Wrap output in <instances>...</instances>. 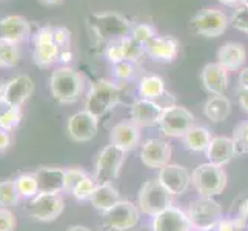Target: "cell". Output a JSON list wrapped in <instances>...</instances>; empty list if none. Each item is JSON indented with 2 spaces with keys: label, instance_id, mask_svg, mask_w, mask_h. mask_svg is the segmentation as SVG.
Here are the masks:
<instances>
[{
  "label": "cell",
  "instance_id": "1",
  "mask_svg": "<svg viewBox=\"0 0 248 231\" xmlns=\"http://www.w3.org/2000/svg\"><path fill=\"white\" fill-rule=\"evenodd\" d=\"M85 80L79 71L62 66L51 74L49 90L53 97L61 104H74L83 92Z\"/></svg>",
  "mask_w": 248,
  "mask_h": 231
},
{
  "label": "cell",
  "instance_id": "2",
  "mask_svg": "<svg viewBox=\"0 0 248 231\" xmlns=\"http://www.w3.org/2000/svg\"><path fill=\"white\" fill-rule=\"evenodd\" d=\"M121 96L122 88L117 83L111 80H97L91 85L88 91L87 100H85V109L99 119L121 102Z\"/></svg>",
  "mask_w": 248,
  "mask_h": 231
},
{
  "label": "cell",
  "instance_id": "3",
  "mask_svg": "<svg viewBox=\"0 0 248 231\" xmlns=\"http://www.w3.org/2000/svg\"><path fill=\"white\" fill-rule=\"evenodd\" d=\"M191 184L202 198L219 196L227 186V173L215 164H202L191 174Z\"/></svg>",
  "mask_w": 248,
  "mask_h": 231
},
{
  "label": "cell",
  "instance_id": "4",
  "mask_svg": "<svg viewBox=\"0 0 248 231\" xmlns=\"http://www.w3.org/2000/svg\"><path fill=\"white\" fill-rule=\"evenodd\" d=\"M173 205V194L157 179L147 181L139 191V210L155 217L159 213Z\"/></svg>",
  "mask_w": 248,
  "mask_h": 231
},
{
  "label": "cell",
  "instance_id": "5",
  "mask_svg": "<svg viewBox=\"0 0 248 231\" xmlns=\"http://www.w3.org/2000/svg\"><path fill=\"white\" fill-rule=\"evenodd\" d=\"M125 153L126 151L111 143L100 151L94 173V181L97 185H113L125 162Z\"/></svg>",
  "mask_w": 248,
  "mask_h": 231
},
{
  "label": "cell",
  "instance_id": "6",
  "mask_svg": "<svg viewBox=\"0 0 248 231\" xmlns=\"http://www.w3.org/2000/svg\"><path fill=\"white\" fill-rule=\"evenodd\" d=\"M186 215L190 217V222L194 230L211 231L222 220V208L211 198H201L190 203Z\"/></svg>",
  "mask_w": 248,
  "mask_h": 231
},
{
  "label": "cell",
  "instance_id": "7",
  "mask_svg": "<svg viewBox=\"0 0 248 231\" xmlns=\"http://www.w3.org/2000/svg\"><path fill=\"white\" fill-rule=\"evenodd\" d=\"M157 125L170 138H184L194 126V116L190 109L181 105H170L164 108Z\"/></svg>",
  "mask_w": 248,
  "mask_h": 231
},
{
  "label": "cell",
  "instance_id": "8",
  "mask_svg": "<svg viewBox=\"0 0 248 231\" xmlns=\"http://www.w3.org/2000/svg\"><path fill=\"white\" fill-rule=\"evenodd\" d=\"M62 54V48L54 40V28L44 27L39 30L34 39V63L39 66H51L59 61Z\"/></svg>",
  "mask_w": 248,
  "mask_h": 231
},
{
  "label": "cell",
  "instance_id": "9",
  "mask_svg": "<svg viewBox=\"0 0 248 231\" xmlns=\"http://www.w3.org/2000/svg\"><path fill=\"white\" fill-rule=\"evenodd\" d=\"M65 202L61 194H42L32 198L27 207L28 215L40 222H51L63 213Z\"/></svg>",
  "mask_w": 248,
  "mask_h": 231
},
{
  "label": "cell",
  "instance_id": "10",
  "mask_svg": "<svg viewBox=\"0 0 248 231\" xmlns=\"http://www.w3.org/2000/svg\"><path fill=\"white\" fill-rule=\"evenodd\" d=\"M228 15L217 8H207V10L196 14L191 20V25L196 32L205 37H217L228 27Z\"/></svg>",
  "mask_w": 248,
  "mask_h": 231
},
{
  "label": "cell",
  "instance_id": "11",
  "mask_svg": "<svg viewBox=\"0 0 248 231\" xmlns=\"http://www.w3.org/2000/svg\"><path fill=\"white\" fill-rule=\"evenodd\" d=\"M105 220L111 230L126 231L139 224L140 216L138 207L130 200L117 202L113 208L105 213Z\"/></svg>",
  "mask_w": 248,
  "mask_h": 231
},
{
  "label": "cell",
  "instance_id": "12",
  "mask_svg": "<svg viewBox=\"0 0 248 231\" xmlns=\"http://www.w3.org/2000/svg\"><path fill=\"white\" fill-rule=\"evenodd\" d=\"M68 133L71 139L76 142H88L94 136L97 134L99 130V119L88 113L87 109L79 111L68 119Z\"/></svg>",
  "mask_w": 248,
  "mask_h": 231
},
{
  "label": "cell",
  "instance_id": "13",
  "mask_svg": "<svg viewBox=\"0 0 248 231\" xmlns=\"http://www.w3.org/2000/svg\"><path fill=\"white\" fill-rule=\"evenodd\" d=\"M157 181L173 196H181L191 184V174L186 168L177 164H168L159 171Z\"/></svg>",
  "mask_w": 248,
  "mask_h": 231
},
{
  "label": "cell",
  "instance_id": "14",
  "mask_svg": "<svg viewBox=\"0 0 248 231\" xmlns=\"http://www.w3.org/2000/svg\"><path fill=\"white\" fill-rule=\"evenodd\" d=\"M34 90V82L31 76L19 74L5 83L3 102L10 107H22L30 99Z\"/></svg>",
  "mask_w": 248,
  "mask_h": 231
},
{
  "label": "cell",
  "instance_id": "15",
  "mask_svg": "<svg viewBox=\"0 0 248 231\" xmlns=\"http://www.w3.org/2000/svg\"><path fill=\"white\" fill-rule=\"evenodd\" d=\"M193 225L186 213L173 207L164 210L153 219V231H191Z\"/></svg>",
  "mask_w": 248,
  "mask_h": 231
},
{
  "label": "cell",
  "instance_id": "16",
  "mask_svg": "<svg viewBox=\"0 0 248 231\" xmlns=\"http://www.w3.org/2000/svg\"><path fill=\"white\" fill-rule=\"evenodd\" d=\"M140 159L145 167L162 169L170 164L171 147L170 143L162 139H150L143 143L140 151Z\"/></svg>",
  "mask_w": 248,
  "mask_h": 231
},
{
  "label": "cell",
  "instance_id": "17",
  "mask_svg": "<svg viewBox=\"0 0 248 231\" xmlns=\"http://www.w3.org/2000/svg\"><path fill=\"white\" fill-rule=\"evenodd\" d=\"M140 142V126L133 121H122L116 123L109 131V143L122 148L124 151H131Z\"/></svg>",
  "mask_w": 248,
  "mask_h": 231
},
{
  "label": "cell",
  "instance_id": "18",
  "mask_svg": "<svg viewBox=\"0 0 248 231\" xmlns=\"http://www.w3.org/2000/svg\"><path fill=\"white\" fill-rule=\"evenodd\" d=\"M143 49L153 61L170 63L179 54V40L173 36H156Z\"/></svg>",
  "mask_w": 248,
  "mask_h": 231
},
{
  "label": "cell",
  "instance_id": "19",
  "mask_svg": "<svg viewBox=\"0 0 248 231\" xmlns=\"http://www.w3.org/2000/svg\"><path fill=\"white\" fill-rule=\"evenodd\" d=\"M65 171L59 167H40L36 176L39 193L42 194H61L65 191Z\"/></svg>",
  "mask_w": 248,
  "mask_h": 231
},
{
  "label": "cell",
  "instance_id": "20",
  "mask_svg": "<svg viewBox=\"0 0 248 231\" xmlns=\"http://www.w3.org/2000/svg\"><path fill=\"white\" fill-rule=\"evenodd\" d=\"M165 107H160L155 100L139 99L131 105V121L138 126H153L159 123Z\"/></svg>",
  "mask_w": 248,
  "mask_h": 231
},
{
  "label": "cell",
  "instance_id": "21",
  "mask_svg": "<svg viewBox=\"0 0 248 231\" xmlns=\"http://www.w3.org/2000/svg\"><path fill=\"white\" fill-rule=\"evenodd\" d=\"M201 79L203 83V88L213 96L224 94L228 87V70L222 66L219 62L207 63L202 68Z\"/></svg>",
  "mask_w": 248,
  "mask_h": 231
},
{
  "label": "cell",
  "instance_id": "22",
  "mask_svg": "<svg viewBox=\"0 0 248 231\" xmlns=\"http://www.w3.org/2000/svg\"><path fill=\"white\" fill-rule=\"evenodd\" d=\"M31 32L30 22L22 15H6L0 19V37L20 44L27 40Z\"/></svg>",
  "mask_w": 248,
  "mask_h": 231
},
{
  "label": "cell",
  "instance_id": "23",
  "mask_svg": "<svg viewBox=\"0 0 248 231\" xmlns=\"http://www.w3.org/2000/svg\"><path fill=\"white\" fill-rule=\"evenodd\" d=\"M236 154L237 150L234 140L232 138H224V136L213 138L207 148V157L210 164H215L217 167L227 165L230 160H233V157H236Z\"/></svg>",
  "mask_w": 248,
  "mask_h": 231
},
{
  "label": "cell",
  "instance_id": "24",
  "mask_svg": "<svg viewBox=\"0 0 248 231\" xmlns=\"http://www.w3.org/2000/svg\"><path fill=\"white\" fill-rule=\"evenodd\" d=\"M247 61V49L237 42H227L217 51V62L228 71H236Z\"/></svg>",
  "mask_w": 248,
  "mask_h": 231
},
{
  "label": "cell",
  "instance_id": "25",
  "mask_svg": "<svg viewBox=\"0 0 248 231\" xmlns=\"http://www.w3.org/2000/svg\"><path fill=\"white\" fill-rule=\"evenodd\" d=\"M203 113L211 122H224L228 119L232 113V102L225 97L224 94H217V96H211L203 105Z\"/></svg>",
  "mask_w": 248,
  "mask_h": 231
},
{
  "label": "cell",
  "instance_id": "26",
  "mask_svg": "<svg viewBox=\"0 0 248 231\" xmlns=\"http://www.w3.org/2000/svg\"><path fill=\"white\" fill-rule=\"evenodd\" d=\"M90 202L97 211L105 215V213L113 208L117 202H121V198H119V193L113 185H97Z\"/></svg>",
  "mask_w": 248,
  "mask_h": 231
},
{
  "label": "cell",
  "instance_id": "27",
  "mask_svg": "<svg viewBox=\"0 0 248 231\" xmlns=\"http://www.w3.org/2000/svg\"><path fill=\"white\" fill-rule=\"evenodd\" d=\"M182 139H184L185 148L194 153H201V151H207L213 138H211V133L205 126H193Z\"/></svg>",
  "mask_w": 248,
  "mask_h": 231
},
{
  "label": "cell",
  "instance_id": "28",
  "mask_svg": "<svg viewBox=\"0 0 248 231\" xmlns=\"http://www.w3.org/2000/svg\"><path fill=\"white\" fill-rule=\"evenodd\" d=\"M165 94V82L156 74L143 76L139 80V96L147 100H156Z\"/></svg>",
  "mask_w": 248,
  "mask_h": 231
},
{
  "label": "cell",
  "instance_id": "29",
  "mask_svg": "<svg viewBox=\"0 0 248 231\" xmlns=\"http://www.w3.org/2000/svg\"><path fill=\"white\" fill-rule=\"evenodd\" d=\"M20 61V48L19 44L0 37V66L13 68Z\"/></svg>",
  "mask_w": 248,
  "mask_h": 231
},
{
  "label": "cell",
  "instance_id": "30",
  "mask_svg": "<svg viewBox=\"0 0 248 231\" xmlns=\"http://www.w3.org/2000/svg\"><path fill=\"white\" fill-rule=\"evenodd\" d=\"M20 200V194L17 191L16 179H3L0 181V208H11Z\"/></svg>",
  "mask_w": 248,
  "mask_h": 231
},
{
  "label": "cell",
  "instance_id": "31",
  "mask_svg": "<svg viewBox=\"0 0 248 231\" xmlns=\"http://www.w3.org/2000/svg\"><path fill=\"white\" fill-rule=\"evenodd\" d=\"M16 186L20 194V199H32L39 194V186L34 174H20L16 177Z\"/></svg>",
  "mask_w": 248,
  "mask_h": 231
},
{
  "label": "cell",
  "instance_id": "32",
  "mask_svg": "<svg viewBox=\"0 0 248 231\" xmlns=\"http://www.w3.org/2000/svg\"><path fill=\"white\" fill-rule=\"evenodd\" d=\"M20 121H22V109L19 107L6 105L0 111V128L8 133L19 126Z\"/></svg>",
  "mask_w": 248,
  "mask_h": 231
},
{
  "label": "cell",
  "instance_id": "33",
  "mask_svg": "<svg viewBox=\"0 0 248 231\" xmlns=\"http://www.w3.org/2000/svg\"><path fill=\"white\" fill-rule=\"evenodd\" d=\"M156 36H157L156 30L153 28L151 25H148V23H138L133 28V31H131V37L136 42H138V44H140L142 46L150 44V42L155 39Z\"/></svg>",
  "mask_w": 248,
  "mask_h": 231
},
{
  "label": "cell",
  "instance_id": "34",
  "mask_svg": "<svg viewBox=\"0 0 248 231\" xmlns=\"http://www.w3.org/2000/svg\"><path fill=\"white\" fill-rule=\"evenodd\" d=\"M96 188H97V182L94 181V177L87 176L78 186L74 188V191L71 194L78 200H87V199H91V196L94 191H96Z\"/></svg>",
  "mask_w": 248,
  "mask_h": 231
},
{
  "label": "cell",
  "instance_id": "35",
  "mask_svg": "<svg viewBox=\"0 0 248 231\" xmlns=\"http://www.w3.org/2000/svg\"><path fill=\"white\" fill-rule=\"evenodd\" d=\"M121 40H122V46H124V53H125V61L134 63L145 51L143 46L140 44H138V42H136L131 36L130 37H122Z\"/></svg>",
  "mask_w": 248,
  "mask_h": 231
},
{
  "label": "cell",
  "instance_id": "36",
  "mask_svg": "<svg viewBox=\"0 0 248 231\" xmlns=\"http://www.w3.org/2000/svg\"><path fill=\"white\" fill-rule=\"evenodd\" d=\"M87 176L88 174L80 168H68L65 171V191L73 193L74 188L78 186Z\"/></svg>",
  "mask_w": 248,
  "mask_h": 231
},
{
  "label": "cell",
  "instance_id": "37",
  "mask_svg": "<svg viewBox=\"0 0 248 231\" xmlns=\"http://www.w3.org/2000/svg\"><path fill=\"white\" fill-rule=\"evenodd\" d=\"M232 25L233 28H236L237 31H241L248 36V6H237L233 15H232Z\"/></svg>",
  "mask_w": 248,
  "mask_h": 231
},
{
  "label": "cell",
  "instance_id": "38",
  "mask_svg": "<svg viewBox=\"0 0 248 231\" xmlns=\"http://www.w3.org/2000/svg\"><path fill=\"white\" fill-rule=\"evenodd\" d=\"M107 59L108 61L116 65V63H121L125 61V53H124V46H122V40H113L109 44V46L107 48Z\"/></svg>",
  "mask_w": 248,
  "mask_h": 231
},
{
  "label": "cell",
  "instance_id": "39",
  "mask_svg": "<svg viewBox=\"0 0 248 231\" xmlns=\"http://www.w3.org/2000/svg\"><path fill=\"white\" fill-rule=\"evenodd\" d=\"M234 143H236V150L237 148H244L245 151H248V121L237 125L234 128V138H233Z\"/></svg>",
  "mask_w": 248,
  "mask_h": 231
},
{
  "label": "cell",
  "instance_id": "40",
  "mask_svg": "<svg viewBox=\"0 0 248 231\" xmlns=\"http://www.w3.org/2000/svg\"><path fill=\"white\" fill-rule=\"evenodd\" d=\"M134 74V63L131 62H121L114 65V76L119 80H130Z\"/></svg>",
  "mask_w": 248,
  "mask_h": 231
},
{
  "label": "cell",
  "instance_id": "41",
  "mask_svg": "<svg viewBox=\"0 0 248 231\" xmlns=\"http://www.w3.org/2000/svg\"><path fill=\"white\" fill-rule=\"evenodd\" d=\"M16 216L10 208H0V231H14Z\"/></svg>",
  "mask_w": 248,
  "mask_h": 231
},
{
  "label": "cell",
  "instance_id": "42",
  "mask_svg": "<svg viewBox=\"0 0 248 231\" xmlns=\"http://www.w3.org/2000/svg\"><path fill=\"white\" fill-rule=\"evenodd\" d=\"M54 40L61 48H68V45H70V31L66 28H54Z\"/></svg>",
  "mask_w": 248,
  "mask_h": 231
},
{
  "label": "cell",
  "instance_id": "43",
  "mask_svg": "<svg viewBox=\"0 0 248 231\" xmlns=\"http://www.w3.org/2000/svg\"><path fill=\"white\" fill-rule=\"evenodd\" d=\"M247 219H248V199L244 200V202L241 203V207H239V216H237V219L234 220L236 228L244 227V224H245V220H247Z\"/></svg>",
  "mask_w": 248,
  "mask_h": 231
},
{
  "label": "cell",
  "instance_id": "44",
  "mask_svg": "<svg viewBox=\"0 0 248 231\" xmlns=\"http://www.w3.org/2000/svg\"><path fill=\"white\" fill-rule=\"evenodd\" d=\"M11 145V134L0 128V154H3Z\"/></svg>",
  "mask_w": 248,
  "mask_h": 231
},
{
  "label": "cell",
  "instance_id": "45",
  "mask_svg": "<svg viewBox=\"0 0 248 231\" xmlns=\"http://www.w3.org/2000/svg\"><path fill=\"white\" fill-rule=\"evenodd\" d=\"M216 228H217V231H236L237 230L234 220H230V219H222Z\"/></svg>",
  "mask_w": 248,
  "mask_h": 231
},
{
  "label": "cell",
  "instance_id": "46",
  "mask_svg": "<svg viewBox=\"0 0 248 231\" xmlns=\"http://www.w3.org/2000/svg\"><path fill=\"white\" fill-rule=\"evenodd\" d=\"M239 105L244 109V113L248 114V90H239Z\"/></svg>",
  "mask_w": 248,
  "mask_h": 231
},
{
  "label": "cell",
  "instance_id": "47",
  "mask_svg": "<svg viewBox=\"0 0 248 231\" xmlns=\"http://www.w3.org/2000/svg\"><path fill=\"white\" fill-rule=\"evenodd\" d=\"M239 87L248 90V68H244L241 74H239Z\"/></svg>",
  "mask_w": 248,
  "mask_h": 231
},
{
  "label": "cell",
  "instance_id": "48",
  "mask_svg": "<svg viewBox=\"0 0 248 231\" xmlns=\"http://www.w3.org/2000/svg\"><path fill=\"white\" fill-rule=\"evenodd\" d=\"M217 2L224 3L227 6H236V5H242V0H217Z\"/></svg>",
  "mask_w": 248,
  "mask_h": 231
},
{
  "label": "cell",
  "instance_id": "49",
  "mask_svg": "<svg viewBox=\"0 0 248 231\" xmlns=\"http://www.w3.org/2000/svg\"><path fill=\"white\" fill-rule=\"evenodd\" d=\"M66 231H91L90 228H87V227H82V225H73V227H70Z\"/></svg>",
  "mask_w": 248,
  "mask_h": 231
},
{
  "label": "cell",
  "instance_id": "50",
  "mask_svg": "<svg viewBox=\"0 0 248 231\" xmlns=\"http://www.w3.org/2000/svg\"><path fill=\"white\" fill-rule=\"evenodd\" d=\"M40 2L45 5H57V3H61L62 0H40Z\"/></svg>",
  "mask_w": 248,
  "mask_h": 231
},
{
  "label": "cell",
  "instance_id": "51",
  "mask_svg": "<svg viewBox=\"0 0 248 231\" xmlns=\"http://www.w3.org/2000/svg\"><path fill=\"white\" fill-rule=\"evenodd\" d=\"M3 92H5V83H0V100H3Z\"/></svg>",
  "mask_w": 248,
  "mask_h": 231
},
{
  "label": "cell",
  "instance_id": "52",
  "mask_svg": "<svg viewBox=\"0 0 248 231\" xmlns=\"http://www.w3.org/2000/svg\"><path fill=\"white\" fill-rule=\"evenodd\" d=\"M242 5L244 6H248V0H242Z\"/></svg>",
  "mask_w": 248,
  "mask_h": 231
},
{
  "label": "cell",
  "instance_id": "53",
  "mask_svg": "<svg viewBox=\"0 0 248 231\" xmlns=\"http://www.w3.org/2000/svg\"><path fill=\"white\" fill-rule=\"evenodd\" d=\"M211 231H213V230H211Z\"/></svg>",
  "mask_w": 248,
  "mask_h": 231
}]
</instances>
